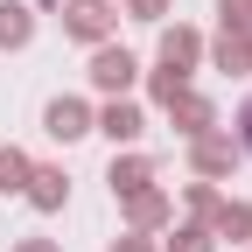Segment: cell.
I'll return each mask as SVG.
<instances>
[{"label":"cell","instance_id":"1","mask_svg":"<svg viewBox=\"0 0 252 252\" xmlns=\"http://www.w3.org/2000/svg\"><path fill=\"white\" fill-rule=\"evenodd\" d=\"M91 77H98V84H105V91H119V84H126V77H133V56H126V49H105V56H98V63H91Z\"/></svg>","mask_w":252,"mask_h":252},{"label":"cell","instance_id":"2","mask_svg":"<svg viewBox=\"0 0 252 252\" xmlns=\"http://www.w3.org/2000/svg\"><path fill=\"white\" fill-rule=\"evenodd\" d=\"M49 133H56V140H77V133H84V105H77V98H56V105H49Z\"/></svg>","mask_w":252,"mask_h":252},{"label":"cell","instance_id":"3","mask_svg":"<svg viewBox=\"0 0 252 252\" xmlns=\"http://www.w3.org/2000/svg\"><path fill=\"white\" fill-rule=\"evenodd\" d=\"M105 133H112V140H133V133H140V112H133V105H112V112H105Z\"/></svg>","mask_w":252,"mask_h":252},{"label":"cell","instance_id":"4","mask_svg":"<svg viewBox=\"0 0 252 252\" xmlns=\"http://www.w3.org/2000/svg\"><path fill=\"white\" fill-rule=\"evenodd\" d=\"M0 42H28V14L21 7H0Z\"/></svg>","mask_w":252,"mask_h":252},{"label":"cell","instance_id":"5","mask_svg":"<svg viewBox=\"0 0 252 252\" xmlns=\"http://www.w3.org/2000/svg\"><path fill=\"white\" fill-rule=\"evenodd\" d=\"M28 182H35V203H42V210L63 203V175H28Z\"/></svg>","mask_w":252,"mask_h":252},{"label":"cell","instance_id":"6","mask_svg":"<svg viewBox=\"0 0 252 252\" xmlns=\"http://www.w3.org/2000/svg\"><path fill=\"white\" fill-rule=\"evenodd\" d=\"M28 182V161H21V154H0V189H21Z\"/></svg>","mask_w":252,"mask_h":252},{"label":"cell","instance_id":"7","mask_svg":"<svg viewBox=\"0 0 252 252\" xmlns=\"http://www.w3.org/2000/svg\"><path fill=\"white\" fill-rule=\"evenodd\" d=\"M217 231H224V238H245L252 217H245V210H217Z\"/></svg>","mask_w":252,"mask_h":252},{"label":"cell","instance_id":"8","mask_svg":"<svg viewBox=\"0 0 252 252\" xmlns=\"http://www.w3.org/2000/svg\"><path fill=\"white\" fill-rule=\"evenodd\" d=\"M196 161H203V168H224V161H231V147H224V140H203V147H196Z\"/></svg>","mask_w":252,"mask_h":252},{"label":"cell","instance_id":"9","mask_svg":"<svg viewBox=\"0 0 252 252\" xmlns=\"http://www.w3.org/2000/svg\"><path fill=\"white\" fill-rule=\"evenodd\" d=\"M140 182H147V168H140V161H126V168H112V189H140Z\"/></svg>","mask_w":252,"mask_h":252},{"label":"cell","instance_id":"10","mask_svg":"<svg viewBox=\"0 0 252 252\" xmlns=\"http://www.w3.org/2000/svg\"><path fill=\"white\" fill-rule=\"evenodd\" d=\"M238 126H245V147H252V105H245V119H238Z\"/></svg>","mask_w":252,"mask_h":252},{"label":"cell","instance_id":"11","mask_svg":"<svg viewBox=\"0 0 252 252\" xmlns=\"http://www.w3.org/2000/svg\"><path fill=\"white\" fill-rule=\"evenodd\" d=\"M112 252H147V245H112Z\"/></svg>","mask_w":252,"mask_h":252},{"label":"cell","instance_id":"12","mask_svg":"<svg viewBox=\"0 0 252 252\" xmlns=\"http://www.w3.org/2000/svg\"><path fill=\"white\" fill-rule=\"evenodd\" d=\"M28 252H49V245H28Z\"/></svg>","mask_w":252,"mask_h":252}]
</instances>
